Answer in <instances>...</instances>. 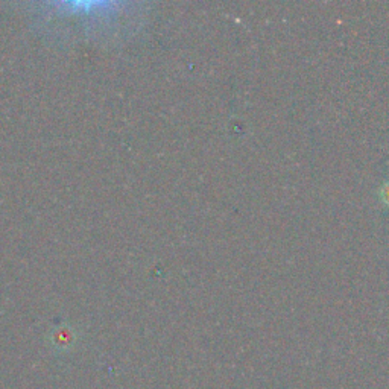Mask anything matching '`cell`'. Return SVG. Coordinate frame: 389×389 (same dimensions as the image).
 <instances>
[{
    "label": "cell",
    "instance_id": "cell-1",
    "mask_svg": "<svg viewBox=\"0 0 389 389\" xmlns=\"http://www.w3.org/2000/svg\"><path fill=\"white\" fill-rule=\"evenodd\" d=\"M380 193H382L380 196H382V200L385 201V204L389 205V181L382 187V192H380Z\"/></svg>",
    "mask_w": 389,
    "mask_h": 389
}]
</instances>
